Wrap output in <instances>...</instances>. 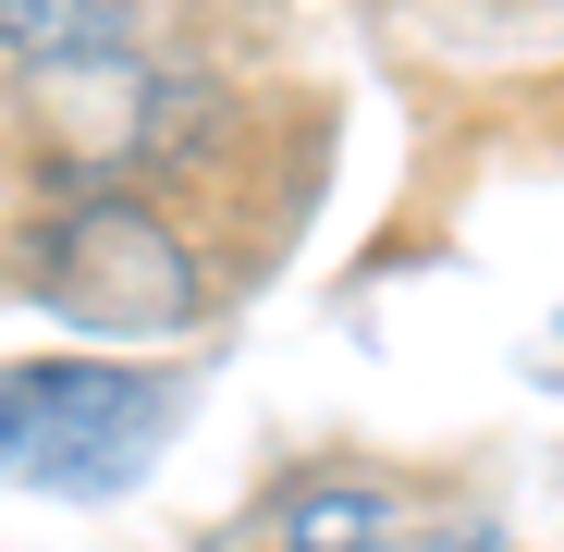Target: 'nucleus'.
<instances>
[{
  "instance_id": "obj_1",
  "label": "nucleus",
  "mask_w": 564,
  "mask_h": 552,
  "mask_svg": "<svg viewBox=\"0 0 564 552\" xmlns=\"http://www.w3.org/2000/svg\"><path fill=\"white\" fill-rule=\"evenodd\" d=\"M184 393L123 356H37L0 368V491L25 504H111L160 467Z\"/></svg>"
},
{
  "instance_id": "obj_2",
  "label": "nucleus",
  "mask_w": 564,
  "mask_h": 552,
  "mask_svg": "<svg viewBox=\"0 0 564 552\" xmlns=\"http://www.w3.org/2000/svg\"><path fill=\"white\" fill-rule=\"evenodd\" d=\"M25 270H37V295H50L74 332H123V344L197 332V307H209L197 258H184L172 221L135 209V197H74V209H50V234L25 246Z\"/></svg>"
},
{
  "instance_id": "obj_3",
  "label": "nucleus",
  "mask_w": 564,
  "mask_h": 552,
  "mask_svg": "<svg viewBox=\"0 0 564 552\" xmlns=\"http://www.w3.org/2000/svg\"><path fill=\"white\" fill-rule=\"evenodd\" d=\"M0 50H25V62H123L135 50V0H0Z\"/></svg>"
},
{
  "instance_id": "obj_4",
  "label": "nucleus",
  "mask_w": 564,
  "mask_h": 552,
  "mask_svg": "<svg viewBox=\"0 0 564 552\" xmlns=\"http://www.w3.org/2000/svg\"><path fill=\"white\" fill-rule=\"evenodd\" d=\"M405 528V504L393 491H295V504H282V528H270V552H381Z\"/></svg>"
},
{
  "instance_id": "obj_5",
  "label": "nucleus",
  "mask_w": 564,
  "mask_h": 552,
  "mask_svg": "<svg viewBox=\"0 0 564 552\" xmlns=\"http://www.w3.org/2000/svg\"><path fill=\"white\" fill-rule=\"evenodd\" d=\"M442 552H503V540H491V528H466V540H442Z\"/></svg>"
}]
</instances>
